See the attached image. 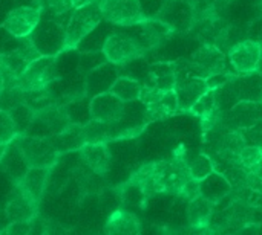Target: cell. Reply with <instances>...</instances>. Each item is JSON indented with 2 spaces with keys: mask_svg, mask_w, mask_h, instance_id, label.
<instances>
[{
  "mask_svg": "<svg viewBox=\"0 0 262 235\" xmlns=\"http://www.w3.org/2000/svg\"><path fill=\"white\" fill-rule=\"evenodd\" d=\"M52 139L61 154L68 151H78L86 144L84 124L69 122L60 133L52 136Z\"/></svg>",
  "mask_w": 262,
  "mask_h": 235,
  "instance_id": "obj_21",
  "label": "cell"
},
{
  "mask_svg": "<svg viewBox=\"0 0 262 235\" xmlns=\"http://www.w3.org/2000/svg\"><path fill=\"white\" fill-rule=\"evenodd\" d=\"M187 170L189 176L198 182H203L206 177H209L215 171V162L213 159L206 153H198L187 159Z\"/></svg>",
  "mask_w": 262,
  "mask_h": 235,
  "instance_id": "obj_25",
  "label": "cell"
},
{
  "mask_svg": "<svg viewBox=\"0 0 262 235\" xmlns=\"http://www.w3.org/2000/svg\"><path fill=\"white\" fill-rule=\"evenodd\" d=\"M238 161L241 167H244L246 170H250V171L256 170L262 162V147L244 145L238 154Z\"/></svg>",
  "mask_w": 262,
  "mask_h": 235,
  "instance_id": "obj_28",
  "label": "cell"
},
{
  "mask_svg": "<svg viewBox=\"0 0 262 235\" xmlns=\"http://www.w3.org/2000/svg\"><path fill=\"white\" fill-rule=\"evenodd\" d=\"M32 222H9V225L2 229V234H31Z\"/></svg>",
  "mask_w": 262,
  "mask_h": 235,
  "instance_id": "obj_31",
  "label": "cell"
},
{
  "mask_svg": "<svg viewBox=\"0 0 262 235\" xmlns=\"http://www.w3.org/2000/svg\"><path fill=\"white\" fill-rule=\"evenodd\" d=\"M229 86L236 101L262 102V73L259 72L235 75Z\"/></svg>",
  "mask_w": 262,
  "mask_h": 235,
  "instance_id": "obj_16",
  "label": "cell"
},
{
  "mask_svg": "<svg viewBox=\"0 0 262 235\" xmlns=\"http://www.w3.org/2000/svg\"><path fill=\"white\" fill-rule=\"evenodd\" d=\"M8 150H9V144H0V162H3L5 154L8 153Z\"/></svg>",
  "mask_w": 262,
  "mask_h": 235,
  "instance_id": "obj_33",
  "label": "cell"
},
{
  "mask_svg": "<svg viewBox=\"0 0 262 235\" xmlns=\"http://www.w3.org/2000/svg\"><path fill=\"white\" fill-rule=\"evenodd\" d=\"M103 17L100 12L98 2L86 5L83 8L72 9L69 20L64 26V40L63 50H74L80 46V43L91 35L94 29H97L101 23Z\"/></svg>",
  "mask_w": 262,
  "mask_h": 235,
  "instance_id": "obj_1",
  "label": "cell"
},
{
  "mask_svg": "<svg viewBox=\"0 0 262 235\" xmlns=\"http://www.w3.org/2000/svg\"><path fill=\"white\" fill-rule=\"evenodd\" d=\"M138 26L141 28V32H140V37H137V38L141 41V44L144 46L146 50L157 49L167 38H170V35L175 32V26L160 17H157V18L149 17L144 23H141Z\"/></svg>",
  "mask_w": 262,
  "mask_h": 235,
  "instance_id": "obj_14",
  "label": "cell"
},
{
  "mask_svg": "<svg viewBox=\"0 0 262 235\" xmlns=\"http://www.w3.org/2000/svg\"><path fill=\"white\" fill-rule=\"evenodd\" d=\"M261 2H262V0H261Z\"/></svg>",
  "mask_w": 262,
  "mask_h": 235,
  "instance_id": "obj_36",
  "label": "cell"
},
{
  "mask_svg": "<svg viewBox=\"0 0 262 235\" xmlns=\"http://www.w3.org/2000/svg\"><path fill=\"white\" fill-rule=\"evenodd\" d=\"M31 38L41 55H57L63 50L64 29L54 20L40 21Z\"/></svg>",
  "mask_w": 262,
  "mask_h": 235,
  "instance_id": "obj_11",
  "label": "cell"
},
{
  "mask_svg": "<svg viewBox=\"0 0 262 235\" xmlns=\"http://www.w3.org/2000/svg\"><path fill=\"white\" fill-rule=\"evenodd\" d=\"M34 122H38L46 130V136H55L69 122H72V119L64 106L54 102V104H49V106L37 110L35 116H34Z\"/></svg>",
  "mask_w": 262,
  "mask_h": 235,
  "instance_id": "obj_18",
  "label": "cell"
},
{
  "mask_svg": "<svg viewBox=\"0 0 262 235\" xmlns=\"http://www.w3.org/2000/svg\"><path fill=\"white\" fill-rule=\"evenodd\" d=\"M45 5L55 17L66 15L72 11V0H45Z\"/></svg>",
  "mask_w": 262,
  "mask_h": 235,
  "instance_id": "obj_30",
  "label": "cell"
},
{
  "mask_svg": "<svg viewBox=\"0 0 262 235\" xmlns=\"http://www.w3.org/2000/svg\"><path fill=\"white\" fill-rule=\"evenodd\" d=\"M98 6L103 20L115 26H138L149 18L140 0H98Z\"/></svg>",
  "mask_w": 262,
  "mask_h": 235,
  "instance_id": "obj_6",
  "label": "cell"
},
{
  "mask_svg": "<svg viewBox=\"0 0 262 235\" xmlns=\"http://www.w3.org/2000/svg\"><path fill=\"white\" fill-rule=\"evenodd\" d=\"M83 164L97 176H104L112 162L111 150L106 142H86L80 150Z\"/></svg>",
  "mask_w": 262,
  "mask_h": 235,
  "instance_id": "obj_15",
  "label": "cell"
},
{
  "mask_svg": "<svg viewBox=\"0 0 262 235\" xmlns=\"http://www.w3.org/2000/svg\"><path fill=\"white\" fill-rule=\"evenodd\" d=\"M5 214L9 222H32L38 216V203L15 187L5 206Z\"/></svg>",
  "mask_w": 262,
  "mask_h": 235,
  "instance_id": "obj_17",
  "label": "cell"
},
{
  "mask_svg": "<svg viewBox=\"0 0 262 235\" xmlns=\"http://www.w3.org/2000/svg\"><path fill=\"white\" fill-rule=\"evenodd\" d=\"M15 141H17L15 145L28 168L29 167L52 168L61 154L55 147L52 136L20 135Z\"/></svg>",
  "mask_w": 262,
  "mask_h": 235,
  "instance_id": "obj_4",
  "label": "cell"
},
{
  "mask_svg": "<svg viewBox=\"0 0 262 235\" xmlns=\"http://www.w3.org/2000/svg\"><path fill=\"white\" fill-rule=\"evenodd\" d=\"M175 64L190 75L200 78H209L223 72H233L230 63L227 61V54H224L215 44H203L189 60H181Z\"/></svg>",
  "mask_w": 262,
  "mask_h": 235,
  "instance_id": "obj_2",
  "label": "cell"
},
{
  "mask_svg": "<svg viewBox=\"0 0 262 235\" xmlns=\"http://www.w3.org/2000/svg\"><path fill=\"white\" fill-rule=\"evenodd\" d=\"M141 89H143V83L130 78V76H117L114 80V83L109 87V92L114 93L118 99H121L123 102H134V101H140V95H141Z\"/></svg>",
  "mask_w": 262,
  "mask_h": 235,
  "instance_id": "obj_24",
  "label": "cell"
},
{
  "mask_svg": "<svg viewBox=\"0 0 262 235\" xmlns=\"http://www.w3.org/2000/svg\"><path fill=\"white\" fill-rule=\"evenodd\" d=\"M175 63H155L150 66L144 84L160 90H169L175 89Z\"/></svg>",
  "mask_w": 262,
  "mask_h": 235,
  "instance_id": "obj_23",
  "label": "cell"
},
{
  "mask_svg": "<svg viewBox=\"0 0 262 235\" xmlns=\"http://www.w3.org/2000/svg\"><path fill=\"white\" fill-rule=\"evenodd\" d=\"M94 2H98V0H72V9H77V8H83L86 5H91Z\"/></svg>",
  "mask_w": 262,
  "mask_h": 235,
  "instance_id": "obj_32",
  "label": "cell"
},
{
  "mask_svg": "<svg viewBox=\"0 0 262 235\" xmlns=\"http://www.w3.org/2000/svg\"><path fill=\"white\" fill-rule=\"evenodd\" d=\"M49 171L51 168H38V167H29L21 174L18 180H15V187L25 193L29 199H32L35 203L40 205L43 194L48 187L49 180Z\"/></svg>",
  "mask_w": 262,
  "mask_h": 235,
  "instance_id": "obj_13",
  "label": "cell"
},
{
  "mask_svg": "<svg viewBox=\"0 0 262 235\" xmlns=\"http://www.w3.org/2000/svg\"><path fill=\"white\" fill-rule=\"evenodd\" d=\"M41 15H43L41 6H31V5L17 6L8 11L2 26L15 40L26 38L32 35L35 28L41 21Z\"/></svg>",
  "mask_w": 262,
  "mask_h": 235,
  "instance_id": "obj_7",
  "label": "cell"
},
{
  "mask_svg": "<svg viewBox=\"0 0 262 235\" xmlns=\"http://www.w3.org/2000/svg\"><path fill=\"white\" fill-rule=\"evenodd\" d=\"M58 78L60 73L57 69V55H40L38 58L32 60L15 80L9 81L23 92H34L48 89Z\"/></svg>",
  "mask_w": 262,
  "mask_h": 235,
  "instance_id": "obj_3",
  "label": "cell"
},
{
  "mask_svg": "<svg viewBox=\"0 0 262 235\" xmlns=\"http://www.w3.org/2000/svg\"><path fill=\"white\" fill-rule=\"evenodd\" d=\"M3 89H5V75H3V72L0 70V95H2V92H3Z\"/></svg>",
  "mask_w": 262,
  "mask_h": 235,
  "instance_id": "obj_34",
  "label": "cell"
},
{
  "mask_svg": "<svg viewBox=\"0 0 262 235\" xmlns=\"http://www.w3.org/2000/svg\"><path fill=\"white\" fill-rule=\"evenodd\" d=\"M144 121L146 122H155V121H163L175 113L180 112L178 106V96L175 89H169L161 92L152 102L144 106Z\"/></svg>",
  "mask_w": 262,
  "mask_h": 235,
  "instance_id": "obj_19",
  "label": "cell"
},
{
  "mask_svg": "<svg viewBox=\"0 0 262 235\" xmlns=\"http://www.w3.org/2000/svg\"><path fill=\"white\" fill-rule=\"evenodd\" d=\"M243 136V141L246 145H256V147H262V121L253 124V125H249V127H244V128H239L238 130Z\"/></svg>",
  "mask_w": 262,
  "mask_h": 235,
  "instance_id": "obj_29",
  "label": "cell"
},
{
  "mask_svg": "<svg viewBox=\"0 0 262 235\" xmlns=\"http://www.w3.org/2000/svg\"><path fill=\"white\" fill-rule=\"evenodd\" d=\"M146 52L141 41L127 32H114L107 35L101 47L106 61L114 66H124L144 57Z\"/></svg>",
  "mask_w": 262,
  "mask_h": 235,
  "instance_id": "obj_5",
  "label": "cell"
},
{
  "mask_svg": "<svg viewBox=\"0 0 262 235\" xmlns=\"http://www.w3.org/2000/svg\"><path fill=\"white\" fill-rule=\"evenodd\" d=\"M221 109L220 107V102H218V93L216 90H207L203 96L198 98V101L189 109V113L198 116V118H206L209 115H212L215 110ZM223 110V109H221Z\"/></svg>",
  "mask_w": 262,
  "mask_h": 235,
  "instance_id": "obj_26",
  "label": "cell"
},
{
  "mask_svg": "<svg viewBox=\"0 0 262 235\" xmlns=\"http://www.w3.org/2000/svg\"><path fill=\"white\" fill-rule=\"evenodd\" d=\"M213 208H215V205L209 199H206L204 196H198L193 200H190L189 206H187L189 226L195 231L209 229L210 219L213 214Z\"/></svg>",
  "mask_w": 262,
  "mask_h": 235,
  "instance_id": "obj_22",
  "label": "cell"
},
{
  "mask_svg": "<svg viewBox=\"0 0 262 235\" xmlns=\"http://www.w3.org/2000/svg\"><path fill=\"white\" fill-rule=\"evenodd\" d=\"M262 121V102L238 101L227 113H223V124L230 130H239Z\"/></svg>",
  "mask_w": 262,
  "mask_h": 235,
  "instance_id": "obj_12",
  "label": "cell"
},
{
  "mask_svg": "<svg viewBox=\"0 0 262 235\" xmlns=\"http://www.w3.org/2000/svg\"><path fill=\"white\" fill-rule=\"evenodd\" d=\"M104 231L106 234H140L141 222L127 208H118L107 217Z\"/></svg>",
  "mask_w": 262,
  "mask_h": 235,
  "instance_id": "obj_20",
  "label": "cell"
},
{
  "mask_svg": "<svg viewBox=\"0 0 262 235\" xmlns=\"http://www.w3.org/2000/svg\"><path fill=\"white\" fill-rule=\"evenodd\" d=\"M18 130L11 112L0 109V144H12L18 138Z\"/></svg>",
  "mask_w": 262,
  "mask_h": 235,
  "instance_id": "obj_27",
  "label": "cell"
},
{
  "mask_svg": "<svg viewBox=\"0 0 262 235\" xmlns=\"http://www.w3.org/2000/svg\"><path fill=\"white\" fill-rule=\"evenodd\" d=\"M124 112H126V102L118 99L109 90L97 93L91 98L89 102L91 119L106 124H118L123 121Z\"/></svg>",
  "mask_w": 262,
  "mask_h": 235,
  "instance_id": "obj_10",
  "label": "cell"
},
{
  "mask_svg": "<svg viewBox=\"0 0 262 235\" xmlns=\"http://www.w3.org/2000/svg\"><path fill=\"white\" fill-rule=\"evenodd\" d=\"M256 72L262 73V43H261V54H259V61H258V67H256Z\"/></svg>",
  "mask_w": 262,
  "mask_h": 235,
  "instance_id": "obj_35",
  "label": "cell"
},
{
  "mask_svg": "<svg viewBox=\"0 0 262 235\" xmlns=\"http://www.w3.org/2000/svg\"><path fill=\"white\" fill-rule=\"evenodd\" d=\"M261 54V43L252 38H244L227 50V60L236 75L256 72Z\"/></svg>",
  "mask_w": 262,
  "mask_h": 235,
  "instance_id": "obj_9",
  "label": "cell"
},
{
  "mask_svg": "<svg viewBox=\"0 0 262 235\" xmlns=\"http://www.w3.org/2000/svg\"><path fill=\"white\" fill-rule=\"evenodd\" d=\"M175 78H177L175 92L178 96L180 112H189V109L198 101V98L209 90L206 78L190 75L184 69H180L177 64H175Z\"/></svg>",
  "mask_w": 262,
  "mask_h": 235,
  "instance_id": "obj_8",
  "label": "cell"
}]
</instances>
